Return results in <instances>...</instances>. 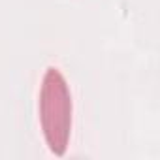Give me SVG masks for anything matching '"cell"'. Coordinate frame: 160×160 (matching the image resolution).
I'll return each mask as SVG.
<instances>
[{
	"instance_id": "obj_1",
	"label": "cell",
	"mask_w": 160,
	"mask_h": 160,
	"mask_svg": "<svg viewBox=\"0 0 160 160\" xmlns=\"http://www.w3.org/2000/svg\"><path fill=\"white\" fill-rule=\"evenodd\" d=\"M42 121L53 151L62 152L70 126V96L62 75L51 68L42 91Z\"/></svg>"
}]
</instances>
